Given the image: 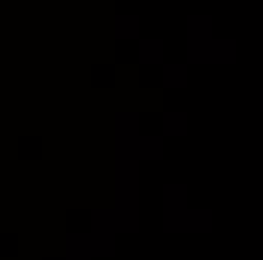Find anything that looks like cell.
I'll return each instance as SVG.
<instances>
[{
	"instance_id": "1",
	"label": "cell",
	"mask_w": 263,
	"mask_h": 260,
	"mask_svg": "<svg viewBox=\"0 0 263 260\" xmlns=\"http://www.w3.org/2000/svg\"><path fill=\"white\" fill-rule=\"evenodd\" d=\"M91 218H94V230L88 236L91 254H94V257H112V254H115V236H118L115 212H112V209H94Z\"/></svg>"
},
{
	"instance_id": "2",
	"label": "cell",
	"mask_w": 263,
	"mask_h": 260,
	"mask_svg": "<svg viewBox=\"0 0 263 260\" xmlns=\"http://www.w3.org/2000/svg\"><path fill=\"white\" fill-rule=\"evenodd\" d=\"M187 188L184 184H166L163 188V230L179 233V221L187 212Z\"/></svg>"
},
{
	"instance_id": "3",
	"label": "cell",
	"mask_w": 263,
	"mask_h": 260,
	"mask_svg": "<svg viewBox=\"0 0 263 260\" xmlns=\"http://www.w3.org/2000/svg\"><path fill=\"white\" fill-rule=\"evenodd\" d=\"M133 157L142 163V160H163V136H145V133H136L130 142Z\"/></svg>"
},
{
	"instance_id": "4",
	"label": "cell",
	"mask_w": 263,
	"mask_h": 260,
	"mask_svg": "<svg viewBox=\"0 0 263 260\" xmlns=\"http://www.w3.org/2000/svg\"><path fill=\"white\" fill-rule=\"evenodd\" d=\"M191 130L184 112H166L163 115V136H184Z\"/></svg>"
},
{
	"instance_id": "5",
	"label": "cell",
	"mask_w": 263,
	"mask_h": 260,
	"mask_svg": "<svg viewBox=\"0 0 263 260\" xmlns=\"http://www.w3.org/2000/svg\"><path fill=\"white\" fill-rule=\"evenodd\" d=\"M166 85H184V73L176 70V67H170L166 70Z\"/></svg>"
},
{
	"instance_id": "6",
	"label": "cell",
	"mask_w": 263,
	"mask_h": 260,
	"mask_svg": "<svg viewBox=\"0 0 263 260\" xmlns=\"http://www.w3.org/2000/svg\"><path fill=\"white\" fill-rule=\"evenodd\" d=\"M260 100H263V94H260ZM260 109H263V103H260Z\"/></svg>"
}]
</instances>
